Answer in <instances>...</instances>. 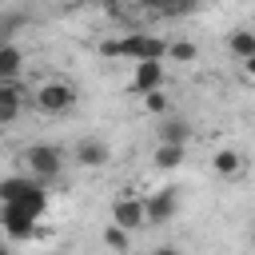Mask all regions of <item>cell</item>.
<instances>
[{"mask_svg": "<svg viewBox=\"0 0 255 255\" xmlns=\"http://www.w3.org/2000/svg\"><path fill=\"white\" fill-rule=\"evenodd\" d=\"M167 52H171V44L163 36H151V32H128L124 40L100 44V56H124L131 64H139V60H163Z\"/></svg>", "mask_w": 255, "mask_h": 255, "instance_id": "obj_1", "label": "cell"}, {"mask_svg": "<svg viewBox=\"0 0 255 255\" xmlns=\"http://www.w3.org/2000/svg\"><path fill=\"white\" fill-rule=\"evenodd\" d=\"M24 163H28V171L44 183V179H56V175L64 171V151L52 147V143H32V147L24 151Z\"/></svg>", "mask_w": 255, "mask_h": 255, "instance_id": "obj_2", "label": "cell"}, {"mask_svg": "<svg viewBox=\"0 0 255 255\" xmlns=\"http://www.w3.org/2000/svg\"><path fill=\"white\" fill-rule=\"evenodd\" d=\"M32 104H36L40 112H48V116H64V112L76 108V88L64 84V80H52V84H44V88L32 96Z\"/></svg>", "mask_w": 255, "mask_h": 255, "instance_id": "obj_3", "label": "cell"}, {"mask_svg": "<svg viewBox=\"0 0 255 255\" xmlns=\"http://www.w3.org/2000/svg\"><path fill=\"white\" fill-rule=\"evenodd\" d=\"M155 88H163V64L159 60H139L135 72H131V80H128V92L131 96H147Z\"/></svg>", "mask_w": 255, "mask_h": 255, "instance_id": "obj_4", "label": "cell"}, {"mask_svg": "<svg viewBox=\"0 0 255 255\" xmlns=\"http://www.w3.org/2000/svg\"><path fill=\"white\" fill-rule=\"evenodd\" d=\"M36 211H28L24 203H4V231H8V239H28L32 231H36Z\"/></svg>", "mask_w": 255, "mask_h": 255, "instance_id": "obj_5", "label": "cell"}, {"mask_svg": "<svg viewBox=\"0 0 255 255\" xmlns=\"http://www.w3.org/2000/svg\"><path fill=\"white\" fill-rule=\"evenodd\" d=\"M112 223H120V227H128V231L147 227V203H143V199H131V195L116 199V207H112Z\"/></svg>", "mask_w": 255, "mask_h": 255, "instance_id": "obj_6", "label": "cell"}, {"mask_svg": "<svg viewBox=\"0 0 255 255\" xmlns=\"http://www.w3.org/2000/svg\"><path fill=\"white\" fill-rule=\"evenodd\" d=\"M151 20H179L187 12H195V0H143L139 4Z\"/></svg>", "mask_w": 255, "mask_h": 255, "instance_id": "obj_7", "label": "cell"}, {"mask_svg": "<svg viewBox=\"0 0 255 255\" xmlns=\"http://www.w3.org/2000/svg\"><path fill=\"white\" fill-rule=\"evenodd\" d=\"M175 207H179V199H175V187H163V191H155V195L147 199V223H167V219L175 215Z\"/></svg>", "mask_w": 255, "mask_h": 255, "instance_id": "obj_8", "label": "cell"}, {"mask_svg": "<svg viewBox=\"0 0 255 255\" xmlns=\"http://www.w3.org/2000/svg\"><path fill=\"white\" fill-rule=\"evenodd\" d=\"M20 100H24V88L16 80H0V124H12L16 120Z\"/></svg>", "mask_w": 255, "mask_h": 255, "instance_id": "obj_9", "label": "cell"}, {"mask_svg": "<svg viewBox=\"0 0 255 255\" xmlns=\"http://www.w3.org/2000/svg\"><path fill=\"white\" fill-rule=\"evenodd\" d=\"M108 155H112V151H108L104 139H84V143L76 147V163H80V167H104Z\"/></svg>", "mask_w": 255, "mask_h": 255, "instance_id": "obj_10", "label": "cell"}, {"mask_svg": "<svg viewBox=\"0 0 255 255\" xmlns=\"http://www.w3.org/2000/svg\"><path fill=\"white\" fill-rule=\"evenodd\" d=\"M227 48H231L235 60H251L255 56V28H235L227 36Z\"/></svg>", "mask_w": 255, "mask_h": 255, "instance_id": "obj_11", "label": "cell"}, {"mask_svg": "<svg viewBox=\"0 0 255 255\" xmlns=\"http://www.w3.org/2000/svg\"><path fill=\"white\" fill-rule=\"evenodd\" d=\"M211 167H215V175L231 179V175H239V167H243V155H239L235 147H219V151H215V159H211Z\"/></svg>", "mask_w": 255, "mask_h": 255, "instance_id": "obj_12", "label": "cell"}, {"mask_svg": "<svg viewBox=\"0 0 255 255\" xmlns=\"http://www.w3.org/2000/svg\"><path fill=\"white\" fill-rule=\"evenodd\" d=\"M183 151H187V143H155V167H163V171L179 167Z\"/></svg>", "mask_w": 255, "mask_h": 255, "instance_id": "obj_13", "label": "cell"}, {"mask_svg": "<svg viewBox=\"0 0 255 255\" xmlns=\"http://www.w3.org/2000/svg\"><path fill=\"white\" fill-rule=\"evenodd\" d=\"M191 128L183 120H159V143H187Z\"/></svg>", "mask_w": 255, "mask_h": 255, "instance_id": "obj_14", "label": "cell"}, {"mask_svg": "<svg viewBox=\"0 0 255 255\" xmlns=\"http://www.w3.org/2000/svg\"><path fill=\"white\" fill-rule=\"evenodd\" d=\"M20 64H24L20 48L16 44H4V52H0V80H16L20 76Z\"/></svg>", "mask_w": 255, "mask_h": 255, "instance_id": "obj_15", "label": "cell"}, {"mask_svg": "<svg viewBox=\"0 0 255 255\" xmlns=\"http://www.w3.org/2000/svg\"><path fill=\"white\" fill-rule=\"evenodd\" d=\"M32 179H36V175H28V179H24V175H8V179H0V199H4V203H16V199L32 187Z\"/></svg>", "mask_w": 255, "mask_h": 255, "instance_id": "obj_16", "label": "cell"}, {"mask_svg": "<svg viewBox=\"0 0 255 255\" xmlns=\"http://www.w3.org/2000/svg\"><path fill=\"white\" fill-rule=\"evenodd\" d=\"M104 243H108L112 251H128V227H120V223H112V227L104 231Z\"/></svg>", "mask_w": 255, "mask_h": 255, "instance_id": "obj_17", "label": "cell"}, {"mask_svg": "<svg viewBox=\"0 0 255 255\" xmlns=\"http://www.w3.org/2000/svg\"><path fill=\"white\" fill-rule=\"evenodd\" d=\"M167 56H171V60H183V64H187V60H195V56H199V48H195L191 40H175Z\"/></svg>", "mask_w": 255, "mask_h": 255, "instance_id": "obj_18", "label": "cell"}, {"mask_svg": "<svg viewBox=\"0 0 255 255\" xmlns=\"http://www.w3.org/2000/svg\"><path fill=\"white\" fill-rule=\"evenodd\" d=\"M143 108H147L151 116H163V112H167V96L155 88V92H147V96H143Z\"/></svg>", "mask_w": 255, "mask_h": 255, "instance_id": "obj_19", "label": "cell"}, {"mask_svg": "<svg viewBox=\"0 0 255 255\" xmlns=\"http://www.w3.org/2000/svg\"><path fill=\"white\" fill-rule=\"evenodd\" d=\"M24 20H28L24 12H4V20H0V32H4L8 40H12V36H16V28H20Z\"/></svg>", "mask_w": 255, "mask_h": 255, "instance_id": "obj_20", "label": "cell"}, {"mask_svg": "<svg viewBox=\"0 0 255 255\" xmlns=\"http://www.w3.org/2000/svg\"><path fill=\"white\" fill-rule=\"evenodd\" d=\"M96 4H100V8H108V12H120V8H124V0H96Z\"/></svg>", "mask_w": 255, "mask_h": 255, "instance_id": "obj_21", "label": "cell"}, {"mask_svg": "<svg viewBox=\"0 0 255 255\" xmlns=\"http://www.w3.org/2000/svg\"><path fill=\"white\" fill-rule=\"evenodd\" d=\"M243 72H247V76L255 80V56H251V60H243Z\"/></svg>", "mask_w": 255, "mask_h": 255, "instance_id": "obj_22", "label": "cell"}, {"mask_svg": "<svg viewBox=\"0 0 255 255\" xmlns=\"http://www.w3.org/2000/svg\"><path fill=\"white\" fill-rule=\"evenodd\" d=\"M151 255H179V251H175V247H167V243H163V247H155V251H151Z\"/></svg>", "mask_w": 255, "mask_h": 255, "instance_id": "obj_23", "label": "cell"}, {"mask_svg": "<svg viewBox=\"0 0 255 255\" xmlns=\"http://www.w3.org/2000/svg\"><path fill=\"white\" fill-rule=\"evenodd\" d=\"M251 243H255V231H251Z\"/></svg>", "mask_w": 255, "mask_h": 255, "instance_id": "obj_24", "label": "cell"}]
</instances>
